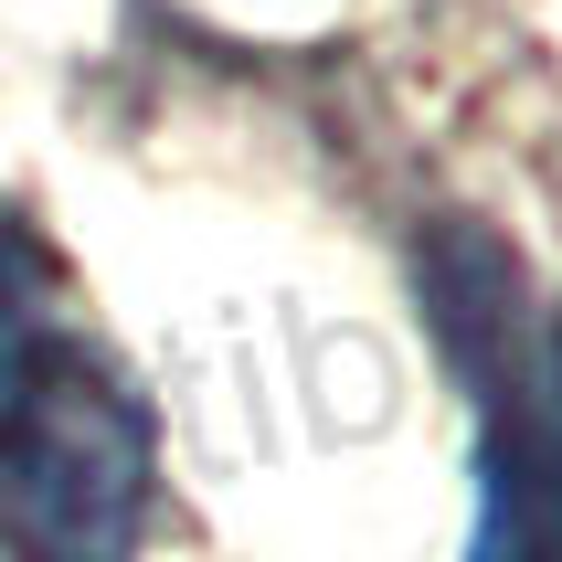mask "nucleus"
I'll use <instances>...</instances> for the list:
<instances>
[{"instance_id": "f257e3e1", "label": "nucleus", "mask_w": 562, "mask_h": 562, "mask_svg": "<svg viewBox=\"0 0 562 562\" xmlns=\"http://www.w3.org/2000/svg\"><path fill=\"white\" fill-rule=\"evenodd\" d=\"M149 509V425L95 361L43 350L0 436V531L22 562H127Z\"/></svg>"}, {"instance_id": "f03ea898", "label": "nucleus", "mask_w": 562, "mask_h": 562, "mask_svg": "<svg viewBox=\"0 0 562 562\" xmlns=\"http://www.w3.org/2000/svg\"><path fill=\"white\" fill-rule=\"evenodd\" d=\"M477 541L468 562H562V318L477 361Z\"/></svg>"}, {"instance_id": "7ed1b4c3", "label": "nucleus", "mask_w": 562, "mask_h": 562, "mask_svg": "<svg viewBox=\"0 0 562 562\" xmlns=\"http://www.w3.org/2000/svg\"><path fill=\"white\" fill-rule=\"evenodd\" d=\"M32 372H43V255L0 234V436H11Z\"/></svg>"}]
</instances>
